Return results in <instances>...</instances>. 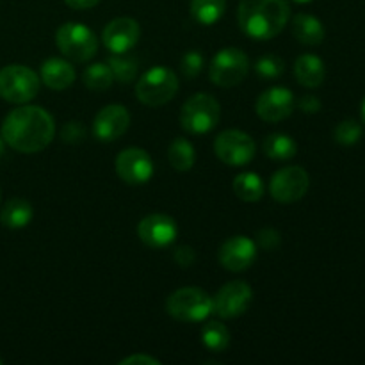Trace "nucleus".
Returning a JSON list of instances; mask_svg holds the SVG:
<instances>
[{
    "instance_id": "nucleus-14",
    "label": "nucleus",
    "mask_w": 365,
    "mask_h": 365,
    "mask_svg": "<svg viewBox=\"0 0 365 365\" xmlns=\"http://www.w3.org/2000/svg\"><path fill=\"white\" fill-rule=\"evenodd\" d=\"M141 38V27L134 18L120 16L106 25L102 39L110 53H127L138 45Z\"/></svg>"
},
{
    "instance_id": "nucleus-11",
    "label": "nucleus",
    "mask_w": 365,
    "mask_h": 365,
    "mask_svg": "<svg viewBox=\"0 0 365 365\" xmlns=\"http://www.w3.org/2000/svg\"><path fill=\"white\" fill-rule=\"evenodd\" d=\"M253 299V291L246 282L234 280L225 284L212 298L214 314L221 319H234L248 310Z\"/></svg>"
},
{
    "instance_id": "nucleus-17",
    "label": "nucleus",
    "mask_w": 365,
    "mask_h": 365,
    "mask_svg": "<svg viewBox=\"0 0 365 365\" xmlns=\"http://www.w3.org/2000/svg\"><path fill=\"white\" fill-rule=\"evenodd\" d=\"M294 95H292L291 89L274 86V88L266 89L259 96L255 109L260 120L277 123V121H282L291 116L292 110H294Z\"/></svg>"
},
{
    "instance_id": "nucleus-33",
    "label": "nucleus",
    "mask_w": 365,
    "mask_h": 365,
    "mask_svg": "<svg viewBox=\"0 0 365 365\" xmlns=\"http://www.w3.org/2000/svg\"><path fill=\"white\" fill-rule=\"evenodd\" d=\"M257 241H259V245L262 246L264 250H274L280 245L282 239L277 230H273V228H264V230H260L259 234H257Z\"/></svg>"
},
{
    "instance_id": "nucleus-1",
    "label": "nucleus",
    "mask_w": 365,
    "mask_h": 365,
    "mask_svg": "<svg viewBox=\"0 0 365 365\" xmlns=\"http://www.w3.org/2000/svg\"><path fill=\"white\" fill-rule=\"evenodd\" d=\"M56 123L48 110L38 106L13 109L2 123V139L20 153H38L52 143Z\"/></svg>"
},
{
    "instance_id": "nucleus-9",
    "label": "nucleus",
    "mask_w": 365,
    "mask_h": 365,
    "mask_svg": "<svg viewBox=\"0 0 365 365\" xmlns=\"http://www.w3.org/2000/svg\"><path fill=\"white\" fill-rule=\"evenodd\" d=\"M214 152L227 166H246L255 157V141L246 132L230 128L217 135Z\"/></svg>"
},
{
    "instance_id": "nucleus-20",
    "label": "nucleus",
    "mask_w": 365,
    "mask_h": 365,
    "mask_svg": "<svg viewBox=\"0 0 365 365\" xmlns=\"http://www.w3.org/2000/svg\"><path fill=\"white\" fill-rule=\"evenodd\" d=\"M292 34L299 43L309 46L321 45L324 39V27L319 18L299 13L292 18Z\"/></svg>"
},
{
    "instance_id": "nucleus-3",
    "label": "nucleus",
    "mask_w": 365,
    "mask_h": 365,
    "mask_svg": "<svg viewBox=\"0 0 365 365\" xmlns=\"http://www.w3.org/2000/svg\"><path fill=\"white\" fill-rule=\"evenodd\" d=\"M166 312L180 323H200L214 314L212 298L203 289L182 287L166 299Z\"/></svg>"
},
{
    "instance_id": "nucleus-26",
    "label": "nucleus",
    "mask_w": 365,
    "mask_h": 365,
    "mask_svg": "<svg viewBox=\"0 0 365 365\" xmlns=\"http://www.w3.org/2000/svg\"><path fill=\"white\" fill-rule=\"evenodd\" d=\"M202 341L209 351H227V348L230 346V331L220 321H207L202 330Z\"/></svg>"
},
{
    "instance_id": "nucleus-35",
    "label": "nucleus",
    "mask_w": 365,
    "mask_h": 365,
    "mask_svg": "<svg viewBox=\"0 0 365 365\" xmlns=\"http://www.w3.org/2000/svg\"><path fill=\"white\" fill-rule=\"evenodd\" d=\"M298 107L305 114H316V113H319V110H321V100L317 98V96H314V95H305V96H302V98H299Z\"/></svg>"
},
{
    "instance_id": "nucleus-6",
    "label": "nucleus",
    "mask_w": 365,
    "mask_h": 365,
    "mask_svg": "<svg viewBox=\"0 0 365 365\" xmlns=\"http://www.w3.org/2000/svg\"><path fill=\"white\" fill-rule=\"evenodd\" d=\"M56 45L61 53L73 63H88L98 48L95 32L77 21H68L57 29Z\"/></svg>"
},
{
    "instance_id": "nucleus-32",
    "label": "nucleus",
    "mask_w": 365,
    "mask_h": 365,
    "mask_svg": "<svg viewBox=\"0 0 365 365\" xmlns=\"http://www.w3.org/2000/svg\"><path fill=\"white\" fill-rule=\"evenodd\" d=\"M61 138L64 143H81L86 138V128L78 121H70L61 130Z\"/></svg>"
},
{
    "instance_id": "nucleus-19",
    "label": "nucleus",
    "mask_w": 365,
    "mask_h": 365,
    "mask_svg": "<svg viewBox=\"0 0 365 365\" xmlns=\"http://www.w3.org/2000/svg\"><path fill=\"white\" fill-rule=\"evenodd\" d=\"M296 81L305 88H319L327 77V68L321 57L314 53H303L294 63Z\"/></svg>"
},
{
    "instance_id": "nucleus-28",
    "label": "nucleus",
    "mask_w": 365,
    "mask_h": 365,
    "mask_svg": "<svg viewBox=\"0 0 365 365\" xmlns=\"http://www.w3.org/2000/svg\"><path fill=\"white\" fill-rule=\"evenodd\" d=\"M107 64L113 71V77L121 84H128L138 77V61L127 53H113L107 59Z\"/></svg>"
},
{
    "instance_id": "nucleus-36",
    "label": "nucleus",
    "mask_w": 365,
    "mask_h": 365,
    "mask_svg": "<svg viewBox=\"0 0 365 365\" xmlns=\"http://www.w3.org/2000/svg\"><path fill=\"white\" fill-rule=\"evenodd\" d=\"M120 365H160V360L153 359L150 355H130L127 359L120 360Z\"/></svg>"
},
{
    "instance_id": "nucleus-8",
    "label": "nucleus",
    "mask_w": 365,
    "mask_h": 365,
    "mask_svg": "<svg viewBox=\"0 0 365 365\" xmlns=\"http://www.w3.org/2000/svg\"><path fill=\"white\" fill-rule=\"evenodd\" d=\"M250 71V59L241 48H223L212 57L209 77L220 88H234L241 84Z\"/></svg>"
},
{
    "instance_id": "nucleus-4",
    "label": "nucleus",
    "mask_w": 365,
    "mask_h": 365,
    "mask_svg": "<svg viewBox=\"0 0 365 365\" xmlns=\"http://www.w3.org/2000/svg\"><path fill=\"white\" fill-rule=\"evenodd\" d=\"M221 118V106L214 96L196 93L185 100L180 110V125L187 134L203 135L217 127Z\"/></svg>"
},
{
    "instance_id": "nucleus-5",
    "label": "nucleus",
    "mask_w": 365,
    "mask_h": 365,
    "mask_svg": "<svg viewBox=\"0 0 365 365\" xmlns=\"http://www.w3.org/2000/svg\"><path fill=\"white\" fill-rule=\"evenodd\" d=\"M178 91V77L173 70L155 66L145 71L135 82V96L148 107H160L171 102Z\"/></svg>"
},
{
    "instance_id": "nucleus-16",
    "label": "nucleus",
    "mask_w": 365,
    "mask_h": 365,
    "mask_svg": "<svg viewBox=\"0 0 365 365\" xmlns=\"http://www.w3.org/2000/svg\"><path fill=\"white\" fill-rule=\"evenodd\" d=\"M130 125V113L127 107L120 103H110L98 110L93 121V134L103 143H110L120 139Z\"/></svg>"
},
{
    "instance_id": "nucleus-13",
    "label": "nucleus",
    "mask_w": 365,
    "mask_h": 365,
    "mask_svg": "<svg viewBox=\"0 0 365 365\" xmlns=\"http://www.w3.org/2000/svg\"><path fill=\"white\" fill-rule=\"evenodd\" d=\"M177 235V223L168 214H150V216L143 217L138 225V237L148 248L153 250H163L171 246Z\"/></svg>"
},
{
    "instance_id": "nucleus-39",
    "label": "nucleus",
    "mask_w": 365,
    "mask_h": 365,
    "mask_svg": "<svg viewBox=\"0 0 365 365\" xmlns=\"http://www.w3.org/2000/svg\"><path fill=\"white\" fill-rule=\"evenodd\" d=\"M362 120H364V123H365V96H364V100H362Z\"/></svg>"
},
{
    "instance_id": "nucleus-18",
    "label": "nucleus",
    "mask_w": 365,
    "mask_h": 365,
    "mask_svg": "<svg viewBox=\"0 0 365 365\" xmlns=\"http://www.w3.org/2000/svg\"><path fill=\"white\" fill-rule=\"evenodd\" d=\"M75 68L71 66L70 61L59 59V57H50L43 63L41 71H39V78L46 88L53 89V91H63L68 89L75 82Z\"/></svg>"
},
{
    "instance_id": "nucleus-2",
    "label": "nucleus",
    "mask_w": 365,
    "mask_h": 365,
    "mask_svg": "<svg viewBox=\"0 0 365 365\" xmlns=\"http://www.w3.org/2000/svg\"><path fill=\"white\" fill-rule=\"evenodd\" d=\"M291 6L287 0H241L237 21L248 38L266 41L280 34L289 24Z\"/></svg>"
},
{
    "instance_id": "nucleus-22",
    "label": "nucleus",
    "mask_w": 365,
    "mask_h": 365,
    "mask_svg": "<svg viewBox=\"0 0 365 365\" xmlns=\"http://www.w3.org/2000/svg\"><path fill=\"white\" fill-rule=\"evenodd\" d=\"M234 192L242 202L253 203L262 198L264 192H266V185L259 175L253 173V171H245L234 178Z\"/></svg>"
},
{
    "instance_id": "nucleus-31",
    "label": "nucleus",
    "mask_w": 365,
    "mask_h": 365,
    "mask_svg": "<svg viewBox=\"0 0 365 365\" xmlns=\"http://www.w3.org/2000/svg\"><path fill=\"white\" fill-rule=\"evenodd\" d=\"M203 66H205V59H203V56L198 50H189L187 53H184L180 61V70L185 78L198 77L202 73Z\"/></svg>"
},
{
    "instance_id": "nucleus-23",
    "label": "nucleus",
    "mask_w": 365,
    "mask_h": 365,
    "mask_svg": "<svg viewBox=\"0 0 365 365\" xmlns=\"http://www.w3.org/2000/svg\"><path fill=\"white\" fill-rule=\"evenodd\" d=\"M264 153L273 160H289L298 152V145L287 134H271L262 143Z\"/></svg>"
},
{
    "instance_id": "nucleus-38",
    "label": "nucleus",
    "mask_w": 365,
    "mask_h": 365,
    "mask_svg": "<svg viewBox=\"0 0 365 365\" xmlns=\"http://www.w3.org/2000/svg\"><path fill=\"white\" fill-rule=\"evenodd\" d=\"M4 145H6V143H4L2 135H0V157H2V153H4Z\"/></svg>"
},
{
    "instance_id": "nucleus-15",
    "label": "nucleus",
    "mask_w": 365,
    "mask_h": 365,
    "mask_svg": "<svg viewBox=\"0 0 365 365\" xmlns=\"http://www.w3.org/2000/svg\"><path fill=\"white\" fill-rule=\"evenodd\" d=\"M220 264L232 273H241L253 266L257 259V245L246 235H234L221 245L217 253Z\"/></svg>"
},
{
    "instance_id": "nucleus-27",
    "label": "nucleus",
    "mask_w": 365,
    "mask_h": 365,
    "mask_svg": "<svg viewBox=\"0 0 365 365\" xmlns=\"http://www.w3.org/2000/svg\"><path fill=\"white\" fill-rule=\"evenodd\" d=\"M82 81H84L86 88H89L91 91H106L113 86L114 77L109 64L95 63L86 68L84 73H82Z\"/></svg>"
},
{
    "instance_id": "nucleus-29",
    "label": "nucleus",
    "mask_w": 365,
    "mask_h": 365,
    "mask_svg": "<svg viewBox=\"0 0 365 365\" xmlns=\"http://www.w3.org/2000/svg\"><path fill=\"white\" fill-rule=\"evenodd\" d=\"M335 141L339 145H344V146H351L356 145L362 138V127H360L359 121L355 120H344L337 125L335 128Z\"/></svg>"
},
{
    "instance_id": "nucleus-40",
    "label": "nucleus",
    "mask_w": 365,
    "mask_h": 365,
    "mask_svg": "<svg viewBox=\"0 0 365 365\" xmlns=\"http://www.w3.org/2000/svg\"><path fill=\"white\" fill-rule=\"evenodd\" d=\"M294 2H298V4H309V2H312V0H294Z\"/></svg>"
},
{
    "instance_id": "nucleus-7",
    "label": "nucleus",
    "mask_w": 365,
    "mask_h": 365,
    "mask_svg": "<svg viewBox=\"0 0 365 365\" xmlns=\"http://www.w3.org/2000/svg\"><path fill=\"white\" fill-rule=\"evenodd\" d=\"M39 93V77L24 64H9L0 70V98L11 103H27Z\"/></svg>"
},
{
    "instance_id": "nucleus-37",
    "label": "nucleus",
    "mask_w": 365,
    "mask_h": 365,
    "mask_svg": "<svg viewBox=\"0 0 365 365\" xmlns=\"http://www.w3.org/2000/svg\"><path fill=\"white\" fill-rule=\"evenodd\" d=\"M71 9L75 11H84V9H91L95 7L96 4H100V0H64Z\"/></svg>"
},
{
    "instance_id": "nucleus-12",
    "label": "nucleus",
    "mask_w": 365,
    "mask_h": 365,
    "mask_svg": "<svg viewBox=\"0 0 365 365\" xmlns=\"http://www.w3.org/2000/svg\"><path fill=\"white\" fill-rule=\"evenodd\" d=\"M116 173L125 184L141 185L153 177V160L150 153L143 148L123 150L116 157Z\"/></svg>"
},
{
    "instance_id": "nucleus-10",
    "label": "nucleus",
    "mask_w": 365,
    "mask_h": 365,
    "mask_svg": "<svg viewBox=\"0 0 365 365\" xmlns=\"http://www.w3.org/2000/svg\"><path fill=\"white\" fill-rule=\"evenodd\" d=\"M309 187V173L299 166H287L271 177L269 195L280 203H294L307 195Z\"/></svg>"
},
{
    "instance_id": "nucleus-30",
    "label": "nucleus",
    "mask_w": 365,
    "mask_h": 365,
    "mask_svg": "<svg viewBox=\"0 0 365 365\" xmlns=\"http://www.w3.org/2000/svg\"><path fill=\"white\" fill-rule=\"evenodd\" d=\"M255 70L262 78H278L284 73L285 64L278 56H264L257 61Z\"/></svg>"
},
{
    "instance_id": "nucleus-21",
    "label": "nucleus",
    "mask_w": 365,
    "mask_h": 365,
    "mask_svg": "<svg viewBox=\"0 0 365 365\" xmlns=\"http://www.w3.org/2000/svg\"><path fill=\"white\" fill-rule=\"evenodd\" d=\"M34 217V210L27 200L13 198L4 205L2 214H0V221L4 227L7 228H24Z\"/></svg>"
},
{
    "instance_id": "nucleus-34",
    "label": "nucleus",
    "mask_w": 365,
    "mask_h": 365,
    "mask_svg": "<svg viewBox=\"0 0 365 365\" xmlns=\"http://www.w3.org/2000/svg\"><path fill=\"white\" fill-rule=\"evenodd\" d=\"M173 259L180 267H189L196 260V253L192 252L191 246H180V248L175 250Z\"/></svg>"
},
{
    "instance_id": "nucleus-24",
    "label": "nucleus",
    "mask_w": 365,
    "mask_h": 365,
    "mask_svg": "<svg viewBox=\"0 0 365 365\" xmlns=\"http://www.w3.org/2000/svg\"><path fill=\"white\" fill-rule=\"evenodd\" d=\"M227 0H191V14L198 24L214 25L223 18Z\"/></svg>"
},
{
    "instance_id": "nucleus-25",
    "label": "nucleus",
    "mask_w": 365,
    "mask_h": 365,
    "mask_svg": "<svg viewBox=\"0 0 365 365\" xmlns=\"http://www.w3.org/2000/svg\"><path fill=\"white\" fill-rule=\"evenodd\" d=\"M168 160L177 171H189L196 163L195 146L184 138L175 139L168 150Z\"/></svg>"
},
{
    "instance_id": "nucleus-41",
    "label": "nucleus",
    "mask_w": 365,
    "mask_h": 365,
    "mask_svg": "<svg viewBox=\"0 0 365 365\" xmlns=\"http://www.w3.org/2000/svg\"><path fill=\"white\" fill-rule=\"evenodd\" d=\"M0 364H2V359H0Z\"/></svg>"
}]
</instances>
